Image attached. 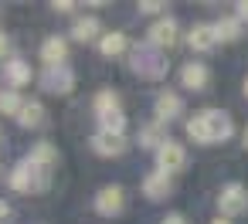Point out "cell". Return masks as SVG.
Masks as SVG:
<instances>
[{
  "label": "cell",
  "mask_w": 248,
  "mask_h": 224,
  "mask_svg": "<svg viewBox=\"0 0 248 224\" xmlns=\"http://www.w3.org/2000/svg\"><path fill=\"white\" fill-rule=\"evenodd\" d=\"M231 133H234V122L221 109H201L194 119H187V136L201 146L224 143V139H231Z\"/></svg>",
  "instance_id": "1"
},
{
  "label": "cell",
  "mask_w": 248,
  "mask_h": 224,
  "mask_svg": "<svg viewBox=\"0 0 248 224\" xmlns=\"http://www.w3.org/2000/svg\"><path fill=\"white\" fill-rule=\"evenodd\" d=\"M129 68H133L140 78H146V82H160V78H167V72H170V58H167V51H160V48H153V45H143V48L133 51Z\"/></svg>",
  "instance_id": "2"
},
{
  "label": "cell",
  "mask_w": 248,
  "mask_h": 224,
  "mask_svg": "<svg viewBox=\"0 0 248 224\" xmlns=\"http://www.w3.org/2000/svg\"><path fill=\"white\" fill-rule=\"evenodd\" d=\"M48 183H51V170L34 166L28 156L11 170V187L17 194H41V190H48Z\"/></svg>",
  "instance_id": "3"
},
{
  "label": "cell",
  "mask_w": 248,
  "mask_h": 224,
  "mask_svg": "<svg viewBox=\"0 0 248 224\" xmlns=\"http://www.w3.org/2000/svg\"><path fill=\"white\" fill-rule=\"evenodd\" d=\"M38 82H41V89L51 92V95H68V92L75 89V72H72L68 65H55V68H45V72L38 75Z\"/></svg>",
  "instance_id": "4"
},
{
  "label": "cell",
  "mask_w": 248,
  "mask_h": 224,
  "mask_svg": "<svg viewBox=\"0 0 248 224\" xmlns=\"http://www.w3.org/2000/svg\"><path fill=\"white\" fill-rule=\"evenodd\" d=\"M177 38H180V24H177L173 17H156V21L146 28V45H153V48H160V51H167L170 45H177Z\"/></svg>",
  "instance_id": "5"
},
{
  "label": "cell",
  "mask_w": 248,
  "mask_h": 224,
  "mask_svg": "<svg viewBox=\"0 0 248 224\" xmlns=\"http://www.w3.org/2000/svg\"><path fill=\"white\" fill-rule=\"evenodd\" d=\"M217 210L224 217H238L248 210V190L241 183H224L221 194H217Z\"/></svg>",
  "instance_id": "6"
},
{
  "label": "cell",
  "mask_w": 248,
  "mask_h": 224,
  "mask_svg": "<svg viewBox=\"0 0 248 224\" xmlns=\"http://www.w3.org/2000/svg\"><path fill=\"white\" fill-rule=\"evenodd\" d=\"M95 210L102 217H119L126 210V190L119 183H106L99 194H95Z\"/></svg>",
  "instance_id": "7"
},
{
  "label": "cell",
  "mask_w": 248,
  "mask_h": 224,
  "mask_svg": "<svg viewBox=\"0 0 248 224\" xmlns=\"http://www.w3.org/2000/svg\"><path fill=\"white\" fill-rule=\"evenodd\" d=\"M187 166V149L180 146V143H173V139H167L160 149H156V170L160 173H180Z\"/></svg>",
  "instance_id": "8"
},
{
  "label": "cell",
  "mask_w": 248,
  "mask_h": 224,
  "mask_svg": "<svg viewBox=\"0 0 248 224\" xmlns=\"http://www.w3.org/2000/svg\"><path fill=\"white\" fill-rule=\"evenodd\" d=\"M180 85H184L187 92H204V89L211 85V68H207L204 61H187V65L180 68Z\"/></svg>",
  "instance_id": "9"
},
{
  "label": "cell",
  "mask_w": 248,
  "mask_h": 224,
  "mask_svg": "<svg viewBox=\"0 0 248 224\" xmlns=\"http://www.w3.org/2000/svg\"><path fill=\"white\" fill-rule=\"evenodd\" d=\"M153 112H156V122H173L184 112V99L177 92H160L156 102H153Z\"/></svg>",
  "instance_id": "10"
},
{
  "label": "cell",
  "mask_w": 248,
  "mask_h": 224,
  "mask_svg": "<svg viewBox=\"0 0 248 224\" xmlns=\"http://www.w3.org/2000/svg\"><path fill=\"white\" fill-rule=\"evenodd\" d=\"M143 194H146L150 200H167V197L173 194V177H170V173H160V170L146 173V177H143Z\"/></svg>",
  "instance_id": "11"
},
{
  "label": "cell",
  "mask_w": 248,
  "mask_h": 224,
  "mask_svg": "<svg viewBox=\"0 0 248 224\" xmlns=\"http://www.w3.org/2000/svg\"><path fill=\"white\" fill-rule=\"evenodd\" d=\"M65 58H68V38H58V34L45 38V45H41V61H45V68L68 65Z\"/></svg>",
  "instance_id": "12"
},
{
  "label": "cell",
  "mask_w": 248,
  "mask_h": 224,
  "mask_svg": "<svg viewBox=\"0 0 248 224\" xmlns=\"http://www.w3.org/2000/svg\"><path fill=\"white\" fill-rule=\"evenodd\" d=\"M92 149L99 153V156H123L126 149H129V143H126V136H112V133H95L92 136Z\"/></svg>",
  "instance_id": "13"
},
{
  "label": "cell",
  "mask_w": 248,
  "mask_h": 224,
  "mask_svg": "<svg viewBox=\"0 0 248 224\" xmlns=\"http://www.w3.org/2000/svg\"><path fill=\"white\" fill-rule=\"evenodd\" d=\"M187 45H190L194 51H211V48L217 45V31H214V24L197 21V24L187 31Z\"/></svg>",
  "instance_id": "14"
},
{
  "label": "cell",
  "mask_w": 248,
  "mask_h": 224,
  "mask_svg": "<svg viewBox=\"0 0 248 224\" xmlns=\"http://www.w3.org/2000/svg\"><path fill=\"white\" fill-rule=\"evenodd\" d=\"M4 82L21 92V85L31 82V65H28L24 58H7V61H4Z\"/></svg>",
  "instance_id": "15"
},
{
  "label": "cell",
  "mask_w": 248,
  "mask_h": 224,
  "mask_svg": "<svg viewBox=\"0 0 248 224\" xmlns=\"http://www.w3.org/2000/svg\"><path fill=\"white\" fill-rule=\"evenodd\" d=\"M28 160H31L34 166H41V170H51V166H58V146H55V143H48V139H41V143H34V146H31Z\"/></svg>",
  "instance_id": "16"
},
{
  "label": "cell",
  "mask_w": 248,
  "mask_h": 224,
  "mask_svg": "<svg viewBox=\"0 0 248 224\" xmlns=\"http://www.w3.org/2000/svg\"><path fill=\"white\" fill-rule=\"evenodd\" d=\"M126 48H129V38H126L123 31H106V34L99 38V55H102V58H119Z\"/></svg>",
  "instance_id": "17"
},
{
  "label": "cell",
  "mask_w": 248,
  "mask_h": 224,
  "mask_svg": "<svg viewBox=\"0 0 248 224\" xmlns=\"http://www.w3.org/2000/svg\"><path fill=\"white\" fill-rule=\"evenodd\" d=\"M45 122H48L45 105H41L38 99L24 102V109H21V116H17V126H24V129H38V126H45Z\"/></svg>",
  "instance_id": "18"
},
{
  "label": "cell",
  "mask_w": 248,
  "mask_h": 224,
  "mask_svg": "<svg viewBox=\"0 0 248 224\" xmlns=\"http://www.w3.org/2000/svg\"><path fill=\"white\" fill-rule=\"evenodd\" d=\"M163 143H167L163 122H146V126H140V146H143V149H160Z\"/></svg>",
  "instance_id": "19"
},
{
  "label": "cell",
  "mask_w": 248,
  "mask_h": 224,
  "mask_svg": "<svg viewBox=\"0 0 248 224\" xmlns=\"http://www.w3.org/2000/svg\"><path fill=\"white\" fill-rule=\"evenodd\" d=\"M72 38H75V41H95V38H102L99 17H78V21L72 24Z\"/></svg>",
  "instance_id": "20"
},
{
  "label": "cell",
  "mask_w": 248,
  "mask_h": 224,
  "mask_svg": "<svg viewBox=\"0 0 248 224\" xmlns=\"http://www.w3.org/2000/svg\"><path fill=\"white\" fill-rule=\"evenodd\" d=\"M214 31H217V41H238L241 31H245V24L231 14V17H217L214 21Z\"/></svg>",
  "instance_id": "21"
},
{
  "label": "cell",
  "mask_w": 248,
  "mask_h": 224,
  "mask_svg": "<svg viewBox=\"0 0 248 224\" xmlns=\"http://www.w3.org/2000/svg\"><path fill=\"white\" fill-rule=\"evenodd\" d=\"M99 133L126 136V112H123V109H116V112H106V116H99Z\"/></svg>",
  "instance_id": "22"
},
{
  "label": "cell",
  "mask_w": 248,
  "mask_h": 224,
  "mask_svg": "<svg viewBox=\"0 0 248 224\" xmlns=\"http://www.w3.org/2000/svg\"><path fill=\"white\" fill-rule=\"evenodd\" d=\"M24 95L17 92V89H4V92H0V112H4V116H21V109H24Z\"/></svg>",
  "instance_id": "23"
},
{
  "label": "cell",
  "mask_w": 248,
  "mask_h": 224,
  "mask_svg": "<svg viewBox=\"0 0 248 224\" xmlns=\"http://www.w3.org/2000/svg\"><path fill=\"white\" fill-rule=\"evenodd\" d=\"M92 105H95V116H106V112L123 109V105H119V95H116L112 89H102V92L95 95V102H92Z\"/></svg>",
  "instance_id": "24"
},
{
  "label": "cell",
  "mask_w": 248,
  "mask_h": 224,
  "mask_svg": "<svg viewBox=\"0 0 248 224\" xmlns=\"http://www.w3.org/2000/svg\"><path fill=\"white\" fill-rule=\"evenodd\" d=\"M140 14H160V17H167V7L160 4V0H143V4H140Z\"/></svg>",
  "instance_id": "25"
},
{
  "label": "cell",
  "mask_w": 248,
  "mask_h": 224,
  "mask_svg": "<svg viewBox=\"0 0 248 224\" xmlns=\"http://www.w3.org/2000/svg\"><path fill=\"white\" fill-rule=\"evenodd\" d=\"M7 55H11V38H7L4 31H0V61H4Z\"/></svg>",
  "instance_id": "26"
},
{
  "label": "cell",
  "mask_w": 248,
  "mask_h": 224,
  "mask_svg": "<svg viewBox=\"0 0 248 224\" xmlns=\"http://www.w3.org/2000/svg\"><path fill=\"white\" fill-rule=\"evenodd\" d=\"M234 17H238V21H241V24H245V21H248V0H241V4H238V7H234Z\"/></svg>",
  "instance_id": "27"
},
{
  "label": "cell",
  "mask_w": 248,
  "mask_h": 224,
  "mask_svg": "<svg viewBox=\"0 0 248 224\" xmlns=\"http://www.w3.org/2000/svg\"><path fill=\"white\" fill-rule=\"evenodd\" d=\"M160 224H190V221H187L184 214H167V217H163Z\"/></svg>",
  "instance_id": "28"
},
{
  "label": "cell",
  "mask_w": 248,
  "mask_h": 224,
  "mask_svg": "<svg viewBox=\"0 0 248 224\" xmlns=\"http://www.w3.org/2000/svg\"><path fill=\"white\" fill-rule=\"evenodd\" d=\"M55 11H62V14H72V11H75V4H72V0H55Z\"/></svg>",
  "instance_id": "29"
},
{
  "label": "cell",
  "mask_w": 248,
  "mask_h": 224,
  "mask_svg": "<svg viewBox=\"0 0 248 224\" xmlns=\"http://www.w3.org/2000/svg\"><path fill=\"white\" fill-rule=\"evenodd\" d=\"M7 217H11V204L0 197V221H7Z\"/></svg>",
  "instance_id": "30"
},
{
  "label": "cell",
  "mask_w": 248,
  "mask_h": 224,
  "mask_svg": "<svg viewBox=\"0 0 248 224\" xmlns=\"http://www.w3.org/2000/svg\"><path fill=\"white\" fill-rule=\"evenodd\" d=\"M241 143H245V149H248V126H245V139H241Z\"/></svg>",
  "instance_id": "31"
},
{
  "label": "cell",
  "mask_w": 248,
  "mask_h": 224,
  "mask_svg": "<svg viewBox=\"0 0 248 224\" xmlns=\"http://www.w3.org/2000/svg\"><path fill=\"white\" fill-rule=\"evenodd\" d=\"M214 224H231V221H224V217H217V221H214Z\"/></svg>",
  "instance_id": "32"
},
{
  "label": "cell",
  "mask_w": 248,
  "mask_h": 224,
  "mask_svg": "<svg viewBox=\"0 0 248 224\" xmlns=\"http://www.w3.org/2000/svg\"><path fill=\"white\" fill-rule=\"evenodd\" d=\"M245 99H248V78H245Z\"/></svg>",
  "instance_id": "33"
}]
</instances>
